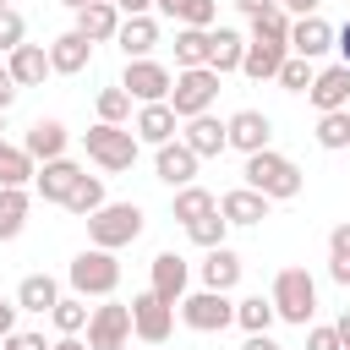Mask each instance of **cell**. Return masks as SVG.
Segmentation results:
<instances>
[{
    "mask_svg": "<svg viewBox=\"0 0 350 350\" xmlns=\"http://www.w3.org/2000/svg\"><path fill=\"white\" fill-rule=\"evenodd\" d=\"M246 186L252 191H262L268 202H290V197H301V186H306V175L295 170V159H284V153H273V148H257V153H246Z\"/></svg>",
    "mask_w": 350,
    "mask_h": 350,
    "instance_id": "cell-1",
    "label": "cell"
},
{
    "mask_svg": "<svg viewBox=\"0 0 350 350\" xmlns=\"http://www.w3.org/2000/svg\"><path fill=\"white\" fill-rule=\"evenodd\" d=\"M268 301H273V317H284V323L306 328V323H312V312H317V279H312L306 268H279V273H273Z\"/></svg>",
    "mask_w": 350,
    "mask_h": 350,
    "instance_id": "cell-2",
    "label": "cell"
},
{
    "mask_svg": "<svg viewBox=\"0 0 350 350\" xmlns=\"http://www.w3.org/2000/svg\"><path fill=\"white\" fill-rule=\"evenodd\" d=\"M82 148H88V159L98 164V170H109V175H120V170H131L137 164V131L131 126H109V120H98V126H88L82 131Z\"/></svg>",
    "mask_w": 350,
    "mask_h": 350,
    "instance_id": "cell-3",
    "label": "cell"
},
{
    "mask_svg": "<svg viewBox=\"0 0 350 350\" xmlns=\"http://www.w3.org/2000/svg\"><path fill=\"white\" fill-rule=\"evenodd\" d=\"M66 279H71V290L88 301H104V295H115L120 290V262H115V252H104V246H88V252H77L71 257V268H66Z\"/></svg>",
    "mask_w": 350,
    "mask_h": 350,
    "instance_id": "cell-4",
    "label": "cell"
},
{
    "mask_svg": "<svg viewBox=\"0 0 350 350\" xmlns=\"http://www.w3.org/2000/svg\"><path fill=\"white\" fill-rule=\"evenodd\" d=\"M142 235V208L137 202H104L88 213V241L104 246V252H120Z\"/></svg>",
    "mask_w": 350,
    "mask_h": 350,
    "instance_id": "cell-5",
    "label": "cell"
},
{
    "mask_svg": "<svg viewBox=\"0 0 350 350\" xmlns=\"http://www.w3.org/2000/svg\"><path fill=\"white\" fill-rule=\"evenodd\" d=\"M213 98H219V71H213V66H186V71H175V82H170V109H175L180 120L213 109Z\"/></svg>",
    "mask_w": 350,
    "mask_h": 350,
    "instance_id": "cell-6",
    "label": "cell"
},
{
    "mask_svg": "<svg viewBox=\"0 0 350 350\" xmlns=\"http://www.w3.org/2000/svg\"><path fill=\"white\" fill-rule=\"evenodd\" d=\"M180 323H186L191 334H224V328L235 323L230 290H191V295H180Z\"/></svg>",
    "mask_w": 350,
    "mask_h": 350,
    "instance_id": "cell-7",
    "label": "cell"
},
{
    "mask_svg": "<svg viewBox=\"0 0 350 350\" xmlns=\"http://www.w3.org/2000/svg\"><path fill=\"white\" fill-rule=\"evenodd\" d=\"M131 345V301H109L88 312V350H126Z\"/></svg>",
    "mask_w": 350,
    "mask_h": 350,
    "instance_id": "cell-8",
    "label": "cell"
},
{
    "mask_svg": "<svg viewBox=\"0 0 350 350\" xmlns=\"http://www.w3.org/2000/svg\"><path fill=\"white\" fill-rule=\"evenodd\" d=\"M170 66H159V60H126V71H120V88L131 93V104H164L170 98Z\"/></svg>",
    "mask_w": 350,
    "mask_h": 350,
    "instance_id": "cell-9",
    "label": "cell"
},
{
    "mask_svg": "<svg viewBox=\"0 0 350 350\" xmlns=\"http://www.w3.org/2000/svg\"><path fill=\"white\" fill-rule=\"evenodd\" d=\"M170 328H175V306H170V301H159L153 290L131 295V334H137L142 345H164Z\"/></svg>",
    "mask_w": 350,
    "mask_h": 350,
    "instance_id": "cell-10",
    "label": "cell"
},
{
    "mask_svg": "<svg viewBox=\"0 0 350 350\" xmlns=\"http://www.w3.org/2000/svg\"><path fill=\"white\" fill-rule=\"evenodd\" d=\"M180 142H186L197 159H219V153L230 148V137H224V120H219L213 109H202V115L180 120Z\"/></svg>",
    "mask_w": 350,
    "mask_h": 350,
    "instance_id": "cell-11",
    "label": "cell"
},
{
    "mask_svg": "<svg viewBox=\"0 0 350 350\" xmlns=\"http://www.w3.org/2000/svg\"><path fill=\"white\" fill-rule=\"evenodd\" d=\"M5 71H11V82L16 88H44V77H55L49 71V44H16L11 55H5Z\"/></svg>",
    "mask_w": 350,
    "mask_h": 350,
    "instance_id": "cell-12",
    "label": "cell"
},
{
    "mask_svg": "<svg viewBox=\"0 0 350 350\" xmlns=\"http://www.w3.org/2000/svg\"><path fill=\"white\" fill-rule=\"evenodd\" d=\"M131 131H137V142L164 148V142H175V137H180V115L170 109V98H164V104H142V109H137V120H131Z\"/></svg>",
    "mask_w": 350,
    "mask_h": 350,
    "instance_id": "cell-13",
    "label": "cell"
},
{
    "mask_svg": "<svg viewBox=\"0 0 350 350\" xmlns=\"http://www.w3.org/2000/svg\"><path fill=\"white\" fill-rule=\"evenodd\" d=\"M186 284H191V262L180 257V252H159L153 257V295L159 301H170V306H180V295H186Z\"/></svg>",
    "mask_w": 350,
    "mask_h": 350,
    "instance_id": "cell-14",
    "label": "cell"
},
{
    "mask_svg": "<svg viewBox=\"0 0 350 350\" xmlns=\"http://www.w3.org/2000/svg\"><path fill=\"white\" fill-rule=\"evenodd\" d=\"M306 98H312L317 115H323V109H350V66H345V60H339V66H323V71L312 77Z\"/></svg>",
    "mask_w": 350,
    "mask_h": 350,
    "instance_id": "cell-15",
    "label": "cell"
},
{
    "mask_svg": "<svg viewBox=\"0 0 350 350\" xmlns=\"http://www.w3.org/2000/svg\"><path fill=\"white\" fill-rule=\"evenodd\" d=\"M334 49V27L323 16H290V55L301 60H323Z\"/></svg>",
    "mask_w": 350,
    "mask_h": 350,
    "instance_id": "cell-16",
    "label": "cell"
},
{
    "mask_svg": "<svg viewBox=\"0 0 350 350\" xmlns=\"http://www.w3.org/2000/svg\"><path fill=\"white\" fill-rule=\"evenodd\" d=\"M224 137H230V148H241V153H257V148H268V137H273V120H268L262 109H235V115L224 120Z\"/></svg>",
    "mask_w": 350,
    "mask_h": 350,
    "instance_id": "cell-17",
    "label": "cell"
},
{
    "mask_svg": "<svg viewBox=\"0 0 350 350\" xmlns=\"http://www.w3.org/2000/svg\"><path fill=\"white\" fill-rule=\"evenodd\" d=\"M77 180H82V164H77V159H66V153H60V159H44V164H38V175H33V186H38V197H44V202H66Z\"/></svg>",
    "mask_w": 350,
    "mask_h": 350,
    "instance_id": "cell-18",
    "label": "cell"
},
{
    "mask_svg": "<svg viewBox=\"0 0 350 350\" xmlns=\"http://www.w3.org/2000/svg\"><path fill=\"white\" fill-rule=\"evenodd\" d=\"M115 44H120V55H126V60L153 55V49H159V22H153V11H148V16H120Z\"/></svg>",
    "mask_w": 350,
    "mask_h": 350,
    "instance_id": "cell-19",
    "label": "cell"
},
{
    "mask_svg": "<svg viewBox=\"0 0 350 350\" xmlns=\"http://www.w3.org/2000/svg\"><path fill=\"white\" fill-rule=\"evenodd\" d=\"M284 55H290V44L246 38V55H241V77H252V82H273V77H279V66H284Z\"/></svg>",
    "mask_w": 350,
    "mask_h": 350,
    "instance_id": "cell-20",
    "label": "cell"
},
{
    "mask_svg": "<svg viewBox=\"0 0 350 350\" xmlns=\"http://www.w3.org/2000/svg\"><path fill=\"white\" fill-rule=\"evenodd\" d=\"M197 164H202V159H197L180 137H175V142H164V148H159V159H153V170H159V180H164V186H191V180H197Z\"/></svg>",
    "mask_w": 350,
    "mask_h": 350,
    "instance_id": "cell-21",
    "label": "cell"
},
{
    "mask_svg": "<svg viewBox=\"0 0 350 350\" xmlns=\"http://www.w3.org/2000/svg\"><path fill=\"white\" fill-rule=\"evenodd\" d=\"M88 60H93V44H88L77 27L49 44V71H55V77H77V71H88Z\"/></svg>",
    "mask_w": 350,
    "mask_h": 350,
    "instance_id": "cell-22",
    "label": "cell"
},
{
    "mask_svg": "<svg viewBox=\"0 0 350 350\" xmlns=\"http://www.w3.org/2000/svg\"><path fill=\"white\" fill-rule=\"evenodd\" d=\"M66 142H71V131H66L60 120H33V126H27V137H22V148H27V159H33V164L60 159V153H66Z\"/></svg>",
    "mask_w": 350,
    "mask_h": 350,
    "instance_id": "cell-23",
    "label": "cell"
},
{
    "mask_svg": "<svg viewBox=\"0 0 350 350\" xmlns=\"http://www.w3.org/2000/svg\"><path fill=\"white\" fill-rule=\"evenodd\" d=\"M268 208H273V202H268L262 191H252V186H235V191H224V197H219V213H224L230 224H262V219H268Z\"/></svg>",
    "mask_w": 350,
    "mask_h": 350,
    "instance_id": "cell-24",
    "label": "cell"
},
{
    "mask_svg": "<svg viewBox=\"0 0 350 350\" xmlns=\"http://www.w3.org/2000/svg\"><path fill=\"white\" fill-rule=\"evenodd\" d=\"M241 268H246V262H241L230 246H208V257H202L197 273H202V290H235V284H241Z\"/></svg>",
    "mask_w": 350,
    "mask_h": 350,
    "instance_id": "cell-25",
    "label": "cell"
},
{
    "mask_svg": "<svg viewBox=\"0 0 350 350\" xmlns=\"http://www.w3.org/2000/svg\"><path fill=\"white\" fill-rule=\"evenodd\" d=\"M115 27H120V11H115L109 0H88V5L77 11V33H82L88 44H109Z\"/></svg>",
    "mask_w": 350,
    "mask_h": 350,
    "instance_id": "cell-26",
    "label": "cell"
},
{
    "mask_svg": "<svg viewBox=\"0 0 350 350\" xmlns=\"http://www.w3.org/2000/svg\"><path fill=\"white\" fill-rule=\"evenodd\" d=\"M241 55H246V33L235 27H208V66L224 77V71H241Z\"/></svg>",
    "mask_w": 350,
    "mask_h": 350,
    "instance_id": "cell-27",
    "label": "cell"
},
{
    "mask_svg": "<svg viewBox=\"0 0 350 350\" xmlns=\"http://www.w3.org/2000/svg\"><path fill=\"white\" fill-rule=\"evenodd\" d=\"M27 208H33L27 186H0V241H16V235H22Z\"/></svg>",
    "mask_w": 350,
    "mask_h": 350,
    "instance_id": "cell-28",
    "label": "cell"
},
{
    "mask_svg": "<svg viewBox=\"0 0 350 350\" xmlns=\"http://www.w3.org/2000/svg\"><path fill=\"white\" fill-rule=\"evenodd\" d=\"M55 301H60V284H55L49 273H27V279L16 284V306H22V312H49Z\"/></svg>",
    "mask_w": 350,
    "mask_h": 350,
    "instance_id": "cell-29",
    "label": "cell"
},
{
    "mask_svg": "<svg viewBox=\"0 0 350 350\" xmlns=\"http://www.w3.org/2000/svg\"><path fill=\"white\" fill-rule=\"evenodd\" d=\"M33 175H38V164L27 159V148L0 137V186H27Z\"/></svg>",
    "mask_w": 350,
    "mask_h": 350,
    "instance_id": "cell-30",
    "label": "cell"
},
{
    "mask_svg": "<svg viewBox=\"0 0 350 350\" xmlns=\"http://www.w3.org/2000/svg\"><path fill=\"white\" fill-rule=\"evenodd\" d=\"M213 208H219V197H213L208 186H197V180H191V186H175V219H180V224H191V219H202V213H213Z\"/></svg>",
    "mask_w": 350,
    "mask_h": 350,
    "instance_id": "cell-31",
    "label": "cell"
},
{
    "mask_svg": "<svg viewBox=\"0 0 350 350\" xmlns=\"http://www.w3.org/2000/svg\"><path fill=\"white\" fill-rule=\"evenodd\" d=\"M317 148H328V153H339V148H350V109H323L317 115Z\"/></svg>",
    "mask_w": 350,
    "mask_h": 350,
    "instance_id": "cell-32",
    "label": "cell"
},
{
    "mask_svg": "<svg viewBox=\"0 0 350 350\" xmlns=\"http://www.w3.org/2000/svg\"><path fill=\"white\" fill-rule=\"evenodd\" d=\"M175 66H208V27H175Z\"/></svg>",
    "mask_w": 350,
    "mask_h": 350,
    "instance_id": "cell-33",
    "label": "cell"
},
{
    "mask_svg": "<svg viewBox=\"0 0 350 350\" xmlns=\"http://www.w3.org/2000/svg\"><path fill=\"white\" fill-rule=\"evenodd\" d=\"M235 323H241L246 334H268V328H273V301H268V295H241V301H235Z\"/></svg>",
    "mask_w": 350,
    "mask_h": 350,
    "instance_id": "cell-34",
    "label": "cell"
},
{
    "mask_svg": "<svg viewBox=\"0 0 350 350\" xmlns=\"http://www.w3.org/2000/svg\"><path fill=\"white\" fill-rule=\"evenodd\" d=\"M104 202H109V197H104V180L82 170V180L71 186V197H66L60 208H71V213H82V219H88V213H93V208H104Z\"/></svg>",
    "mask_w": 350,
    "mask_h": 350,
    "instance_id": "cell-35",
    "label": "cell"
},
{
    "mask_svg": "<svg viewBox=\"0 0 350 350\" xmlns=\"http://www.w3.org/2000/svg\"><path fill=\"white\" fill-rule=\"evenodd\" d=\"M93 109H98V120H109V126H126V120H131V93H126L120 82H115V88H98Z\"/></svg>",
    "mask_w": 350,
    "mask_h": 350,
    "instance_id": "cell-36",
    "label": "cell"
},
{
    "mask_svg": "<svg viewBox=\"0 0 350 350\" xmlns=\"http://www.w3.org/2000/svg\"><path fill=\"white\" fill-rule=\"evenodd\" d=\"M49 323H55L60 334H82V328H88V301H82V295H60V301L49 306Z\"/></svg>",
    "mask_w": 350,
    "mask_h": 350,
    "instance_id": "cell-37",
    "label": "cell"
},
{
    "mask_svg": "<svg viewBox=\"0 0 350 350\" xmlns=\"http://www.w3.org/2000/svg\"><path fill=\"white\" fill-rule=\"evenodd\" d=\"M213 16H219V0H175L170 5L175 27H213Z\"/></svg>",
    "mask_w": 350,
    "mask_h": 350,
    "instance_id": "cell-38",
    "label": "cell"
},
{
    "mask_svg": "<svg viewBox=\"0 0 350 350\" xmlns=\"http://www.w3.org/2000/svg\"><path fill=\"white\" fill-rule=\"evenodd\" d=\"M328 273H334V284H350V219L334 224V235H328Z\"/></svg>",
    "mask_w": 350,
    "mask_h": 350,
    "instance_id": "cell-39",
    "label": "cell"
},
{
    "mask_svg": "<svg viewBox=\"0 0 350 350\" xmlns=\"http://www.w3.org/2000/svg\"><path fill=\"white\" fill-rule=\"evenodd\" d=\"M186 235H191V241H197L202 252H208V246H224V235H230V219H224V213L213 208V213L191 219V224H186Z\"/></svg>",
    "mask_w": 350,
    "mask_h": 350,
    "instance_id": "cell-40",
    "label": "cell"
},
{
    "mask_svg": "<svg viewBox=\"0 0 350 350\" xmlns=\"http://www.w3.org/2000/svg\"><path fill=\"white\" fill-rule=\"evenodd\" d=\"M312 77H317V71H312V60L284 55V66H279V77H273V82H279L284 93H306V88H312Z\"/></svg>",
    "mask_w": 350,
    "mask_h": 350,
    "instance_id": "cell-41",
    "label": "cell"
},
{
    "mask_svg": "<svg viewBox=\"0 0 350 350\" xmlns=\"http://www.w3.org/2000/svg\"><path fill=\"white\" fill-rule=\"evenodd\" d=\"M22 38H27V22H22V11H16V5H0V55H11Z\"/></svg>",
    "mask_w": 350,
    "mask_h": 350,
    "instance_id": "cell-42",
    "label": "cell"
},
{
    "mask_svg": "<svg viewBox=\"0 0 350 350\" xmlns=\"http://www.w3.org/2000/svg\"><path fill=\"white\" fill-rule=\"evenodd\" d=\"M306 350H345V345H339V334H334V323H328V328H312V334H306Z\"/></svg>",
    "mask_w": 350,
    "mask_h": 350,
    "instance_id": "cell-43",
    "label": "cell"
},
{
    "mask_svg": "<svg viewBox=\"0 0 350 350\" xmlns=\"http://www.w3.org/2000/svg\"><path fill=\"white\" fill-rule=\"evenodd\" d=\"M5 350H49V345H44V334H11Z\"/></svg>",
    "mask_w": 350,
    "mask_h": 350,
    "instance_id": "cell-44",
    "label": "cell"
},
{
    "mask_svg": "<svg viewBox=\"0 0 350 350\" xmlns=\"http://www.w3.org/2000/svg\"><path fill=\"white\" fill-rule=\"evenodd\" d=\"M16 312H22L16 301H0V339H11V334H16Z\"/></svg>",
    "mask_w": 350,
    "mask_h": 350,
    "instance_id": "cell-45",
    "label": "cell"
},
{
    "mask_svg": "<svg viewBox=\"0 0 350 350\" xmlns=\"http://www.w3.org/2000/svg\"><path fill=\"white\" fill-rule=\"evenodd\" d=\"M317 5L323 0H279V11H290V16H317Z\"/></svg>",
    "mask_w": 350,
    "mask_h": 350,
    "instance_id": "cell-46",
    "label": "cell"
},
{
    "mask_svg": "<svg viewBox=\"0 0 350 350\" xmlns=\"http://www.w3.org/2000/svg\"><path fill=\"white\" fill-rule=\"evenodd\" d=\"M115 11H120V16H148L153 0H115Z\"/></svg>",
    "mask_w": 350,
    "mask_h": 350,
    "instance_id": "cell-47",
    "label": "cell"
},
{
    "mask_svg": "<svg viewBox=\"0 0 350 350\" xmlns=\"http://www.w3.org/2000/svg\"><path fill=\"white\" fill-rule=\"evenodd\" d=\"M273 5H279V0H235L241 16H262V11H273Z\"/></svg>",
    "mask_w": 350,
    "mask_h": 350,
    "instance_id": "cell-48",
    "label": "cell"
},
{
    "mask_svg": "<svg viewBox=\"0 0 350 350\" xmlns=\"http://www.w3.org/2000/svg\"><path fill=\"white\" fill-rule=\"evenodd\" d=\"M16 104V82H11V71L0 66V109H11Z\"/></svg>",
    "mask_w": 350,
    "mask_h": 350,
    "instance_id": "cell-49",
    "label": "cell"
},
{
    "mask_svg": "<svg viewBox=\"0 0 350 350\" xmlns=\"http://www.w3.org/2000/svg\"><path fill=\"white\" fill-rule=\"evenodd\" d=\"M334 49H339V60L350 66V22H345V27H334Z\"/></svg>",
    "mask_w": 350,
    "mask_h": 350,
    "instance_id": "cell-50",
    "label": "cell"
},
{
    "mask_svg": "<svg viewBox=\"0 0 350 350\" xmlns=\"http://www.w3.org/2000/svg\"><path fill=\"white\" fill-rule=\"evenodd\" d=\"M49 350H88V339H77V334H60Z\"/></svg>",
    "mask_w": 350,
    "mask_h": 350,
    "instance_id": "cell-51",
    "label": "cell"
},
{
    "mask_svg": "<svg viewBox=\"0 0 350 350\" xmlns=\"http://www.w3.org/2000/svg\"><path fill=\"white\" fill-rule=\"evenodd\" d=\"M241 350H279V345H273L268 334H246V345H241Z\"/></svg>",
    "mask_w": 350,
    "mask_h": 350,
    "instance_id": "cell-52",
    "label": "cell"
},
{
    "mask_svg": "<svg viewBox=\"0 0 350 350\" xmlns=\"http://www.w3.org/2000/svg\"><path fill=\"white\" fill-rule=\"evenodd\" d=\"M334 334H339V345L350 350V312H339V323H334Z\"/></svg>",
    "mask_w": 350,
    "mask_h": 350,
    "instance_id": "cell-53",
    "label": "cell"
},
{
    "mask_svg": "<svg viewBox=\"0 0 350 350\" xmlns=\"http://www.w3.org/2000/svg\"><path fill=\"white\" fill-rule=\"evenodd\" d=\"M60 5H71V11H82V5H88V0H60Z\"/></svg>",
    "mask_w": 350,
    "mask_h": 350,
    "instance_id": "cell-54",
    "label": "cell"
},
{
    "mask_svg": "<svg viewBox=\"0 0 350 350\" xmlns=\"http://www.w3.org/2000/svg\"><path fill=\"white\" fill-rule=\"evenodd\" d=\"M153 5H159V11H164V16H170V5H175V0H153Z\"/></svg>",
    "mask_w": 350,
    "mask_h": 350,
    "instance_id": "cell-55",
    "label": "cell"
},
{
    "mask_svg": "<svg viewBox=\"0 0 350 350\" xmlns=\"http://www.w3.org/2000/svg\"><path fill=\"white\" fill-rule=\"evenodd\" d=\"M0 131H5V109H0Z\"/></svg>",
    "mask_w": 350,
    "mask_h": 350,
    "instance_id": "cell-56",
    "label": "cell"
},
{
    "mask_svg": "<svg viewBox=\"0 0 350 350\" xmlns=\"http://www.w3.org/2000/svg\"><path fill=\"white\" fill-rule=\"evenodd\" d=\"M0 5H11V0H0Z\"/></svg>",
    "mask_w": 350,
    "mask_h": 350,
    "instance_id": "cell-57",
    "label": "cell"
},
{
    "mask_svg": "<svg viewBox=\"0 0 350 350\" xmlns=\"http://www.w3.org/2000/svg\"><path fill=\"white\" fill-rule=\"evenodd\" d=\"M109 5H115V0H109Z\"/></svg>",
    "mask_w": 350,
    "mask_h": 350,
    "instance_id": "cell-58",
    "label": "cell"
},
{
    "mask_svg": "<svg viewBox=\"0 0 350 350\" xmlns=\"http://www.w3.org/2000/svg\"><path fill=\"white\" fill-rule=\"evenodd\" d=\"M345 153H350V148H345Z\"/></svg>",
    "mask_w": 350,
    "mask_h": 350,
    "instance_id": "cell-59",
    "label": "cell"
}]
</instances>
